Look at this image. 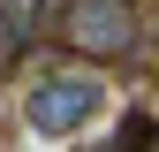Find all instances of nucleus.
I'll return each instance as SVG.
<instances>
[{"label":"nucleus","mask_w":159,"mask_h":152,"mask_svg":"<svg viewBox=\"0 0 159 152\" xmlns=\"http://www.w3.org/2000/svg\"><path fill=\"white\" fill-rule=\"evenodd\" d=\"M106 107V84H98L91 69H61V76H38L23 91V122L38 137H76V129L91 122V114Z\"/></svg>","instance_id":"obj_1"},{"label":"nucleus","mask_w":159,"mask_h":152,"mask_svg":"<svg viewBox=\"0 0 159 152\" xmlns=\"http://www.w3.org/2000/svg\"><path fill=\"white\" fill-rule=\"evenodd\" d=\"M136 8L129 0H68L61 8V38L76 53H84V61H121V53L136 46Z\"/></svg>","instance_id":"obj_2"},{"label":"nucleus","mask_w":159,"mask_h":152,"mask_svg":"<svg viewBox=\"0 0 159 152\" xmlns=\"http://www.w3.org/2000/svg\"><path fill=\"white\" fill-rule=\"evenodd\" d=\"M144 152H159V129H152V137H144Z\"/></svg>","instance_id":"obj_5"},{"label":"nucleus","mask_w":159,"mask_h":152,"mask_svg":"<svg viewBox=\"0 0 159 152\" xmlns=\"http://www.w3.org/2000/svg\"><path fill=\"white\" fill-rule=\"evenodd\" d=\"M38 38V0H0V69Z\"/></svg>","instance_id":"obj_3"},{"label":"nucleus","mask_w":159,"mask_h":152,"mask_svg":"<svg viewBox=\"0 0 159 152\" xmlns=\"http://www.w3.org/2000/svg\"><path fill=\"white\" fill-rule=\"evenodd\" d=\"M136 145H144V137H136V129H121V137H114V145H98V152H136Z\"/></svg>","instance_id":"obj_4"}]
</instances>
